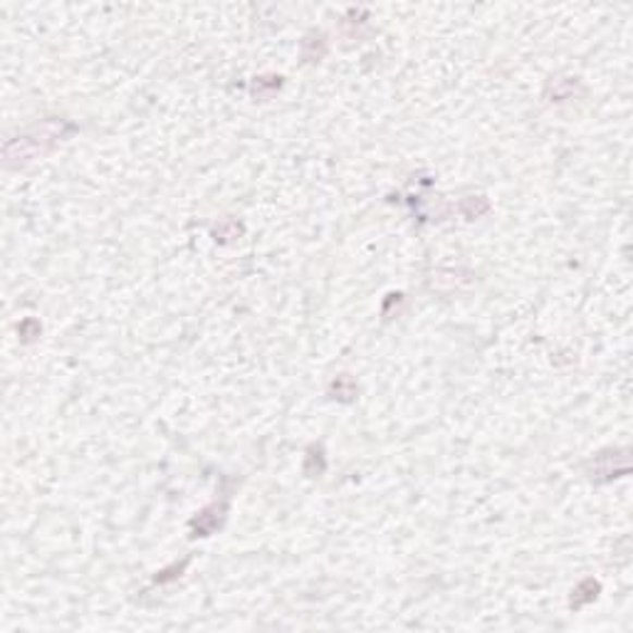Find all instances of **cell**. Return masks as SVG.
<instances>
[{
	"label": "cell",
	"instance_id": "cell-1",
	"mask_svg": "<svg viewBox=\"0 0 633 633\" xmlns=\"http://www.w3.org/2000/svg\"><path fill=\"white\" fill-rule=\"evenodd\" d=\"M62 130H70L65 122H45L38 130L27 136H17V139L5 144V163L8 167H23V163L33 161L35 156L62 139Z\"/></svg>",
	"mask_w": 633,
	"mask_h": 633
}]
</instances>
